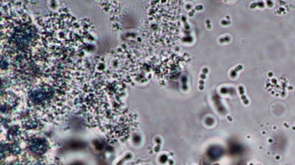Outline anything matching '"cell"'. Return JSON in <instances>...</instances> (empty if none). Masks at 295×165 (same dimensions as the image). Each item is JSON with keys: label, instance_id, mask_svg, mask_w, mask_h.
Instances as JSON below:
<instances>
[{"label": "cell", "instance_id": "6da1fadb", "mask_svg": "<svg viewBox=\"0 0 295 165\" xmlns=\"http://www.w3.org/2000/svg\"><path fill=\"white\" fill-rule=\"evenodd\" d=\"M26 85L27 104L31 114L42 123L60 121L71 109L79 92L68 73L49 71Z\"/></svg>", "mask_w": 295, "mask_h": 165}, {"label": "cell", "instance_id": "7a4b0ae2", "mask_svg": "<svg viewBox=\"0 0 295 165\" xmlns=\"http://www.w3.org/2000/svg\"><path fill=\"white\" fill-rule=\"evenodd\" d=\"M27 15L6 13L1 17V53L5 51L6 57L11 61L18 57L27 60L35 54L40 43V36L36 28Z\"/></svg>", "mask_w": 295, "mask_h": 165}]
</instances>
